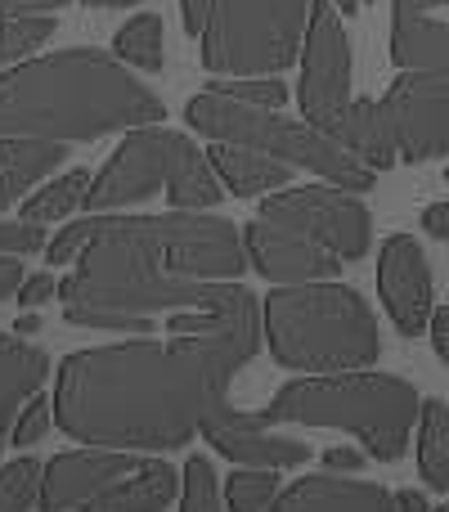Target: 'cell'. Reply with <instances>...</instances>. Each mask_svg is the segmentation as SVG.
<instances>
[{
  "instance_id": "cell-46",
  "label": "cell",
  "mask_w": 449,
  "mask_h": 512,
  "mask_svg": "<svg viewBox=\"0 0 449 512\" xmlns=\"http://www.w3.org/2000/svg\"><path fill=\"white\" fill-rule=\"evenodd\" d=\"M445 180H449V171H445Z\"/></svg>"
},
{
  "instance_id": "cell-43",
  "label": "cell",
  "mask_w": 449,
  "mask_h": 512,
  "mask_svg": "<svg viewBox=\"0 0 449 512\" xmlns=\"http://www.w3.org/2000/svg\"><path fill=\"white\" fill-rule=\"evenodd\" d=\"M333 5H337V9H342V14H355V9H360V5H364V0H333Z\"/></svg>"
},
{
  "instance_id": "cell-35",
  "label": "cell",
  "mask_w": 449,
  "mask_h": 512,
  "mask_svg": "<svg viewBox=\"0 0 449 512\" xmlns=\"http://www.w3.org/2000/svg\"><path fill=\"white\" fill-rule=\"evenodd\" d=\"M364 459H369V454L342 450V445H337V450H324V468H328V472H346V477H355V472L364 468Z\"/></svg>"
},
{
  "instance_id": "cell-24",
  "label": "cell",
  "mask_w": 449,
  "mask_h": 512,
  "mask_svg": "<svg viewBox=\"0 0 449 512\" xmlns=\"http://www.w3.org/2000/svg\"><path fill=\"white\" fill-rule=\"evenodd\" d=\"M113 54L126 68L140 72H162L167 63V32H162V14H135L126 18V27H117Z\"/></svg>"
},
{
  "instance_id": "cell-8",
  "label": "cell",
  "mask_w": 449,
  "mask_h": 512,
  "mask_svg": "<svg viewBox=\"0 0 449 512\" xmlns=\"http://www.w3.org/2000/svg\"><path fill=\"white\" fill-rule=\"evenodd\" d=\"M207 153L180 131H162V126H140L126 131V140L113 149L95 180L86 189V212H122L131 203H144L158 189H171L189 167H198Z\"/></svg>"
},
{
  "instance_id": "cell-31",
  "label": "cell",
  "mask_w": 449,
  "mask_h": 512,
  "mask_svg": "<svg viewBox=\"0 0 449 512\" xmlns=\"http://www.w3.org/2000/svg\"><path fill=\"white\" fill-rule=\"evenodd\" d=\"M50 423H54V405H50L45 396H32V400L23 405V414H18V423H14V432H9V441H14L18 450H27V445L45 441Z\"/></svg>"
},
{
  "instance_id": "cell-16",
  "label": "cell",
  "mask_w": 449,
  "mask_h": 512,
  "mask_svg": "<svg viewBox=\"0 0 449 512\" xmlns=\"http://www.w3.org/2000/svg\"><path fill=\"white\" fill-rule=\"evenodd\" d=\"M270 512H405L400 495L346 472H315L279 490Z\"/></svg>"
},
{
  "instance_id": "cell-15",
  "label": "cell",
  "mask_w": 449,
  "mask_h": 512,
  "mask_svg": "<svg viewBox=\"0 0 449 512\" xmlns=\"http://www.w3.org/2000/svg\"><path fill=\"white\" fill-rule=\"evenodd\" d=\"M243 248H247V265H252L261 279H270L274 288H283V283H315V279H333V274H342V261H337V256H328L310 239H301L297 230H288V225L270 221V216H261V212L247 221Z\"/></svg>"
},
{
  "instance_id": "cell-10",
  "label": "cell",
  "mask_w": 449,
  "mask_h": 512,
  "mask_svg": "<svg viewBox=\"0 0 449 512\" xmlns=\"http://www.w3.org/2000/svg\"><path fill=\"white\" fill-rule=\"evenodd\" d=\"M306 59H301V86L297 104L310 126L333 135L351 104V41H346L342 14L333 0H315L306 23Z\"/></svg>"
},
{
  "instance_id": "cell-30",
  "label": "cell",
  "mask_w": 449,
  "mask_h": 512,
  "mask_svg": "<svg viewBox=\"0 0 449 512\" xmlns=\"http://www.w3.org/2000/svg\"><path fill=\"white\" fill-rule=\"evenodd\" d=\"M203 90L238 99V104H256V108H283L288 104V86H283L279 77H216V81H207Z\"/></svg>"
},
{
  "instance_id": "cell-37",
  "label": "cell",
  "mask_w": 449,
  "mask_h": 512,
  "mask_svg": "<svg viewBox=\"0 0 449 512\" xmlns=\"http://www.w3.org/2000/svg\"><path fill=\"white\" fill-rule=\"evenodd\" d=\"M23 279H27V274H23V261H18V256H5V252H0V301L14 297V292L23 288Z\"/></svg>"
},
{
  "instance_id": "cell-14",
  "label": "cell",
  "mask_w": 449,
  "mask_h": 512,
  "mask_svg": "<svg viewBox=\"0 0 449 512\" xmlns=\"http://www.w3.org/2000/svg\"><path fill=\"white\" fill-rule=\"evenodd\" d=\"M207 445L216 454H225L238 468H301L310 459L306 441H292V436H279L270 423L261 418V409H234L221 405L203 427Z\"/></svg>"
},
{
  "instance_id": "cell-20",
  "label": "cell",
  "mask_w": 449,
  "mask_h": 512,
  "mask_svg": "<svg viewBox=\"0 0 449 512\" xmlns=\"http://www.w3.org/2000/svg\"><path fill=\"white\" fill-rule=\"evenodd\" d=\"M333 140H342L346 149H351L355 158H360L364 167H373V171L400 167L396 144H391V135H387V122H382L378 99H351L346 113H342V122L333 126Z\"/></svg>"
},
{
  "instance_id": "cell-1",
  "label": "cell",
  "mask_w": 449,
  "mask_h": 512,
  "mask_svg": "<svg viewBox=\"0 0 449 512\" xmlns=\"http://www.w3.org/2000/svg\"><path fill=\"white\" fill-rule=\"evenodd\" d=\"M171 342H117L77 351L54 378V427L95 450H185L229 405L234 373L261 351V301L234 283L212 310L162 319Z\"/></svg>"
},
{
  "instance_id": "cell-6",
  "label": "cell",
  "mask_w": 449,
  "mask_h": 512,
  "mask_svg": "<svg viewBox=\"0 0 449 512\" xmlns=\"http://www.w3.org/2000/svg\"><path fill=\"white\" fill-rule=\"evenodd\" d=\"M185 122L212 144H243V149L270 153V158L288 162L292 171H315L324 185H337L346 194H369L373 189V167H364L342 140L310 126L306 117L297 122V117H283L279 108L238 104V99L203 90L185 104Z\"/></svg>"
},
{
  "instance_id": "cell-39",
  "label": "cell",
  "mask_w": 449,
  "mask_h": 512,
  "mask_svg": "<svg viewBox=\"0 0 449 512\" xmlns=\"http://www.w3.org/2000/svg\"><path fill=\"white\" fill-rule=\"evenodd\" d=\"M423 230L432 234V239H441V243H449V203H432L423 212Z\"/></svg>"
},
{
  "instance_id": "cell-13",
  "label": "cell",
  "mask_w": 449,
  "mask_h": 512,
  "mask_svg": "<svg viewBox=\"0 0 449 512\" xmlns=\"http://www.w3.org/2000/svg\"><path fill=\"white\" fill-rule=\"evenodd\" d=\"M144 463V454L131 450H68L54 454L45 463L41 477V512H81L90 499H99L113 481H122L126 472H135Z\"/></svg>"
},
{
  "instance_id": "cell-47",
  "label": "cell",
  "mask_w": 449,
  "mask_h": 512,
  "mask_svg": "<svg viewBox=\"0 0 449 512\" xmlns=\"http://www.w3.org/2000/svg\"><path fill=\"white\" fill-rule=\"evenodd\" d=\"M445 405H449V400H445Z\"/></svg>"
},
{
  "instance_id": "cell-33",
  "label": "cell",
  "mask_w": 449,
  "mask_h": 512,
  "mask_svg": "<svg viewBox=\"0 0 449 512\" xmlns=\"http://www.w3.org/2000/svg\"><path fill=\"white\" fill-rule=\"evenodd\" d=\"M59 292V283H54V274H27L23 288H18V306H45V301Z\"/></svg>"
},
{
  "instance_id": "cell-4",
  "label": "cell",
  "mask_w": 449,
  "mask_h": 512,
  "mask_svg": "<svg viewBox=\"0 0 449 512\" xmlns=\"http://www.w3.org/2000/svg\"><path fill=\"white\" fill-rule=\"evenodd\" d=\"M270 355L292 373H351L382 355L378 315L355 288L333 279L283 283L261 301Z\"/></svg>"
},
{
  "instance_id": "cell-40",
  "label": "cell",
  "mask_w": 449,
  "mask_h": 512,
  "mask_svg": "<svg viewBox=\"0 0 449 512\" xmlns=\"http://www.w3.org/2000/svg\"><path fill=\"white\" fill-rule=\"evenodd\" d=\"M427 9H449V0H396V18H405V14H427Z\"/></svg>"
},
{
  "instance_id": "cell-12",
  "label": "cell",
  "mask_w": 449,
  "mask_h": 512,
  "mask_svg": "<svg viewBox=\"0 0 449 512\" xmlns=\"http://www.w3.org/2000/svg\"><path fill=\"white\" fill-rule=\"evenodd\" d=\"M378 297L400 337H418L432 324V270L414 234H387L378 248Z\"/></svg>"
},
{
  "instance_id": "cell-34",
  "label": "cell",
  "mask_w": 449,
  "mask_h": 512,
  "mask_svg": "<svg viewBox=\"0 0 449 512\" xmlns=\"http://www.w3.org/2000/svg\"><path fill=\"white\" fill-rule=\"evenodd\" d=\"M68 0H0V18H23V14H54Z\"/></svg>"
},
{
  "instance_id": "cell-26",
  "label": "cell",
  "mask_w": 449,
  "mask_h": 512,
  "mask_svg": "<svg viewBox=\"0 0 449 512\" xmlns=\"http://www.w3.org/2000/svg\"><path fill=\"white\" fill-rule=\"evenodd\" d=\"M59 18L50 14H23V18H0V68H14L18 59L36 54L54 36Z\"/></svg>"
},
{
  "instance_id": "cell-23",
  "label": "cell",
  "mask_w": 449,
  "mask_h": 512,
  "mask_svg": "<svg viewBox=\"0 0 449 512\" xmlns=\"http://www.w3.org/2000/svg\"><path fill=\"white\" fill-rule=\"evenodd\" d=\"M418 477L432 490H449V405L423 400L418 409Z\"/></svg>"
},
{
  "instance_id": "cell-3",
  "label": "cell",
  "mask_w": 449,
  "mask_h": 512,
  "mask_svg": "<svg viewBox=\"0 0 449 512\" xmlns=\"http://www.w3.org/2000/svg\"><path fill=\"white\" fill-rule=\"evenodd\" d=\"M167 117L162 99L117 54L59 50L0 72V140L81 144Z\"/></svg>"
},
{
  "instance_id": "cell-18",
  "label": "cell",
  "mask_w": 449,
  "mask_h": 512,
  "mask_svg": "<svg viewBox=\"0 0 449 512\" xmlns=\"http://www.w3.org/2000/svg\"><path fill=\"white\" fill-rule=\"evenodd\" d=\"M180 495V472L167 459H144L135 472L90 499L81 512H167V504Z\"/></svg>"
},
{
  "instance_id": "cell-21",
  "label": "cell",
  "mask_w": 449,
  "mask_h": 512,
  "mask_svg": "<svg viewBox=\"0 0 449 512\" xmlns=\"http://www.w3.org/2000/svg\"><path fill=\"white\" fill-rule=\"evenodd\" d=\"M391 59L400 68H423V72H449V23L427 14L391 18Z\"/></svg>"
},
{
  "instance_id": "cell-27",
  "label": "cell",
  "mask_w": 449,
  "mask_h": 512,
  "mask_svg": "<svg viewBox=\"0 0 449 512\" xmlns=\"http://www.w3.org/2000/svg\"><path fill=\"white\" fill-rule=\"evenodd\" d=\"M279 499V477L274 468H234L225 481V508L229 512H270Z\"/></svg>"
},
{
  "instance_id": "cell-28",
  "label": "cell",
  "mask_w": 449,
  "mask_h": 512,
  "mask_svg": "<svg viewBox=\"0 0 449 512\" xmlns=\"http://www.w3.org/2000/svg\"><path fill=\"white\" fill-rule=\"evenodd\" d=\"M221 481H216L212 459L203 454H189L185 472H180V512H221Z\"/></svg>"
},
{
  "instance_id": "cell-19",
  "label": "cell",
  "mask_w": 449,
  "mask_h": 512,
  "mask_svg": "<svg viewBox=\"0 0 449 512\" xmlns=\"http://www.w3.org/2000/svg\"><path fill=\"white\" fill-rule=\"evenodd\" d=\"M212 167L221 176V185L229 189L234 198H256V194H274L292 180V167L270 153H256V149H243V144H212Z\"/></svg>"
},
{
  "instance_id": "cell-11",
  "label": "cell",
  "mask_w": 449,
  "mask_h": 512,
  "mask_svg": "<svg viewBox=\"0 0 449 512\" xmlns=\"http://www.w3.org/2000/svg\"><path fill=\"white\" fill-rule=\"evenodd\" d=\"M378 108L400 162L449 158V72H400Z\"/></svg>"
},
{
  "instance_id": "cell-42",
  "label": "cell",
  "mask_w": 449,
  "mask_h": 512,
  "mask_svg": "<svg viewBox=\"0 0 449 512\" xmlns=\"http://www.w3.org/2000/svg\"><path fill=\"white\" fill-rule=\"evenodd\" d=\"M81 5H90V9H131V5H140V0H81Z\"/></svg>"
},
{
  "instance_id": "cell-5",
  "label": "cell",
  "mask_w": 449,
  "mask_h": 512,
  "mask_svg": "<svg viewBox=\"0 0 449 512\" xmlns=\"http://www.w3.org/2000/svg\"><path fill=\"white\" fill-rule=\"evenodd\" d=\"M418 391L396 373H315V378H292L279 387V396L261 409L265 423H297V427H328V432H351L364 445L369 459L396 463L409 450V432L418 423Z\"/></svg>"
},
{
  "instance_id": "cell-9",
  "label": "cell",
  "mask_w": 449,
  "mask_h": 512,
  "mask_svg": "<svg viewBox=\"0 0 449 512\" xmlns=\"http://www.w3.org/2000/svg\"><path fill=\"white\" fill-rule=\"evenodd\" d=\"M261 216L297 230L301 239H310L315 248H324L328 256H337L342 265L360 261L373 248V221L369 207L355 194L337 185H301V189H283V194L265 198Z\"/></svg>"
},
{
  "instance_id": "cell-22",
  "label": "cell",
  "mask_w": 449,
  "mask_h": 512,
  "mask_svg": "<svg viewBox=\"0 0 449 512\" xmlns=\"http://www.w3.org/2000/svg\"><path fill=\"white\" fill-rule=\"evenodd\" d=\"M59 162H68V144L59 140H0V194L18 203Z\"/></svg>"
},
{
  "instance_id": "cell-25",
  "label": "cell",
  "mask_w": 449,
  "mask_h": 512,
  "mask_svg": "<svg viewBox=\"0 0 449 512\" xmlns=\"http://www.w3.org/2000/svg\"><path fill=\"white\" fill-rule=\"evenodd\" d=\"M86 189H90V176H86V171H68V176L50 180V185H41V189H36V194L23 203V221H36V225L63 221L68 212H77V207L86 203Z\"/></svg>"
},
{
  "instance_id": "cell-41",
  "label": "cell",
  "mask_w": 449,
  "mask_h": 512,
  "mask_svg": "<svg viewBox=\"0 0 449 512\" xmlns=\"http://www.w3.org/2000/svg\"><path fill=\"white\" fill-rule=\"evenodd\" d=\"M396 495L405 512H427V495H418V490H396Z\"/></svg>"
},
{
  "instance_id": "cell-29",
  "label": "cell",
  "mask_w": 449,
  "mask_h": 512,
  "mask_svg": "<svg viewBox=\"0 0 449 512\" xmlns=\"http://www.w3.org/2000/svg\"><path fill=\"white\" fill-rule=\"evenodd\" d=\"M45 468L36 459H14L0 468V512H32L41 504Z\"/></svg>"
},
{
  "instance_id": "cell-17",
  "label": "cell",
  "mask_w": 449,
  "mask_h": 512,
  "mask_svg": "<svg viewBox=\"0 0 449 512\" xmlns=\"http://www.w3.org/2000/svg\"><path fill=\"white\" fill-rule=\"evenodd\" d=\"M45 378H50V355L32 342L0 333V450H5L23 405L32 396H41Z\"/></svg>"
},
{
  "instance_id": "cell-44",
  "label": "cell",
  "mask_w": 449,
  "mask_h": 512,
  "mask_svg": "<svg viewBox=\"0 0 449 512\" xmlns=\"http://www.w3.org/2000/svg\"><path fill=\"white\" fill-rule=\"evenodd\" d=\"M5 207H9V198H5V194H0V212H5Z\"/></svg>"
},
{
  "instance_id": "cell-32",
  "label": "cell",
  "mask_w": 449,
  "mask_h": 512,
  "mask_svg": "<svg viewBox=\"0 0 449 512\" xmlns=\"http://www.w3.org/2000/svg\"><path fill=\"white\" fill-rule=\"evenodd\" d=\"M45 225L36 221H0V252L5 256H27V252H45Z\"/></svg>"
},
{
  "instance_id": "cell-7",
  "label": "cell",
  "mask_w": 449,
  "mask_h": 512,
  "mask_svg": "<svg viewBox=\"0 0 449 512\" xmlns=\"http://www.w3.org/2000/svg\"><path fill=\"white\" fill-rule=\"evenodd\" d=\"M315 0H216L203 27V68L212 77H279L306 41Z\"/></svg>"
},
{
  "instance_id": "cell-45",
  "label": "cell",
  "mask_w": 449,
  "mask_h": 512,
  "mask_svg": "<svg viewBox=\"0 0 449 512\" xmlns=\"http://www.w3.org/2000/svg\"><path fill=\"white\" fill-rule=\"evenodd\" d=\"M432 512H449V504H445V508H432Z\"/></svg>"
},
{
  "instance_id": "cell-38",
  "label": "cell",
  "mask_w": 449,
  "mask_h": 512,
  "mask_svg": "<svg viewBox=\"0 0 449 512\" xmlns=\"http://www.w3.org/2000/svg\"><path fill=\"white\" fill-rule=\"evenodd\" d=\"M180 9H185V32L189 36H203L207 18H212L216 0H180Z\"/></svg>"
},
{
  "instance_id": "cell-2",
  "label": "cell",
  "mask_w": 449,
  "mask_h": 512,
  "mask_svg": "<svg viewBox=\"0 0 449 512\" xmlns=\"http://www.w3.org/2000/svg\"><path fill=\"white\" fill-rule=\"evenodd\" d=\"M45 261L72 265L59 279L68 324L144 333L158 315L221 306L247 270V248L243 230L212 212H90L45 243Z\"/></svg>"
},
{
  "instance_id": "cell-36",
  "label": "cell",
  "mask_w": 449,
  "mask_h": 512,
  "mask_svg": "<svg viewBox=\"0 0 449 512\" xmlns=\"http://www.w3.org/2000/svg\"><path fill=\"white\" fill-rule=\"evenodd\" d=\"M427 333H432L436 360L449 364V306H436V310H432V324H427Z\"/></svg>"
}]
</instances>
